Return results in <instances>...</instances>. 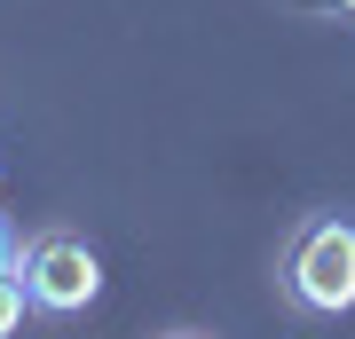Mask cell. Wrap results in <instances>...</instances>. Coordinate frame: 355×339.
<instances>
[{
    "instance_id": "1",
    "label": "cell",
    "mask_w": 355,
    "mask_h": 339,
    "mask_svg": "<svg viewBox=\"0 0 355 339\" xmlns=\"http://www.w3.org/2000/svg\"><path fill=\"white\" fill-rule=\"evenodd\" d=\"M284 292L308 315H347L355 308V221L347 214H316L284 245Z\"/></svg>"
},
{
    "instance_id": "2",
    "label": "cell",
    "mask_w": 355,
    "mask_h": 339,
    "mask_svg": "<svg viewBox=\"0 0 355 339\" xmlns=\"http://www.w3.org/2000/svg\"><path fill=\"white\" fill-rule=\"evenodd\" d=\"M16 277H24V300H32V308H48V315H79V308H95V292H103V261H95L87 237L48 229V237L16 245Z\"/></svg>"
},
{
    "instance_id": "3",
    "label": "cell",
    "mask_w": 355,
    "mask_h": 339,
    "mask_svg": "<svg viewBox=\"0 0 355 339\" xmlns=\"http://www.w3.org/2000/svg\"><path fill=\"white\" fill-rule=\"evenodd\" d=\"M174 339H198V331H174Z\"/></svg>"
}]
</instances>
